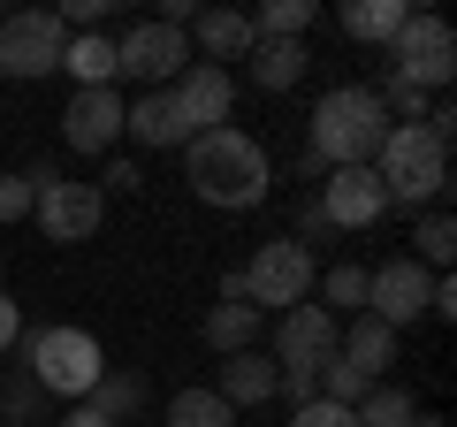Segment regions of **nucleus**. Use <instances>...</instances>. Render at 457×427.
Masks as SVG:
<instances>
[{"label": "nucleus", "mask_w": 457, "mask_h": 427, "mask_svg": "<svg viewBox=\"0 0 457 427\" xmlns=\"http://www.w3.org/2000/svg\"><path fill=\"white\" fill-rule=\"evenodd\" d=\"M183 183H191V198H206V206L252 214L275 191V168H267L260 138H245L228 122V130H198L191 146H183Z\"/></svg>", "instance_id": "f257e3e1"}, {"label": "nucleus", "mask_w": 457, "mask_h": 427, "mask_svg": "<svg viewBox=\"0 0 457 427\" xmlns=\"http://www.w3.org/2000/svg\"><path fill=\"white\" fill-rule=\"evenodd\" d=\"M389 138V115H381L374 84H336V92L312 99V138L305 146L320 153L328 168H366Z\"/></svg>", "instance_id": "f03ea898"}, {"label": "nucleus", "mask_w": 457, "mask_h": 427, "mask_svg": "<svg viewBox=\"0 0 457 427\" xmlns=\"http://www.w3.org/2000/svg\"><path fill=\"white\" fill-rule=\"evenodd\" d=\"M374 183H381V198L389 206H442V191H450V146H435L427 130H396L389 122V138H381V153L374 161Z\"/></svg>", "instance_id": "7ed1b4c3"}, {"label": "nucleus", "mask_w": 457, "mask_h": 427, "mask_svg": "<svg viewBox=\"0 0 457 427\" xmlns=\"http://www.w3.org/2000/svg\"><path fill=\"white\" fill-rule=\"evenodd\" d=\"M23 374L38 381V397H62V405H84L107 374V351H99L92 329H38L23 336Z\"/></svg>", "instance_id": "20e7f679"}, {"label": "nucleus", "mask_w": 457, "mask_h": 427, "mask_svg": "<svg viewBox=\"0 0 457 427\" xmlns=\"http://www.w3.org/2000/svg\"><path fill=\"white\" fill-rule=\"evenodd\" d=\"M237 275H245V306H252V313H290V306H305V297H312L320 260H312V252L282 230L275 245H260L245 267H237Z\"/></svg>", "instance_id": "39448f33"}, {"label": "nucleus", "mask_w": 457, "mask_h": 427, "mask_svg": "<svg viewBox=\"0 0 457 427\" xmlns=\"http://www.w3.org/2000/svg\"><path fill=\"white\" fill-rule=\"evenodd\" d=\"M23 176H31V222L46 230V245H84V237L107 222V191H99V183L54 176L46 161L23 168Z\"/></svg>", "instance_id": "423d86ee"}, {"label": "nucleus", "mask_w": 457, "mask_h": 427, "mask_svg": "<svg viewBox=\"0 0 457 427\" xmlns=\"http://www.w3.org/2000/svg\"><path fill=\"white\" fill-rule=\"evenodd\" d=\"M389 77L411 84V92H427V99H442L450 77H457V31L442 16H411L404 31L389 38Z\"/></svg>", "instance_id": "0eeeda50"}, {"label": "nucleus", "mask_w": 457, "mask_h": 427, "mask_svg": "<svg viewBox=\"0 0 457 427\" xmlns=\"http://www.w3.org/2000/svg\"><path fill=\"white\" fill-rule=\"evenodd\" d=\"M191 69V38L176 31V23H130V31L114 38V77H137L145 92H168V84Z\"/></svg>", "instance_id": "6e6552de"}, {"label": "nucleus", "mask_w": 457, "mask_h": 427, "mask_svg": "<svg viewBox=\"0 0 457 427\" xmlns=\"http://www.w3.org/2000/svg\"><path fill=\"white\" fill-rule=\"evenodd\" d=\"M62 46H69V23L54 8H16L0 23V77H54L62 69Z\"/></svg>", "instance_id": "1a4fd4ad"}, {"label": "nucleus", "mask_w": 457, "mask_h": 427, "mask_svg": "<svg viewBox=\"0 0 457 427\" xmlns=\"http://www.w3.org/2000/svg\"><path fill=\"white\" fill-rule=\"evenodd\" d=\"M427 290H435V275L404 252V260H389V267H374V275H366V313H374L381 329L404 336L411 321H427Z\"/></svg>", "instance_id": "9d476101"}, {"label": "nucleus", "mask_w": 457, "mask_h": 427, "mask_svg": "<svg viewBox=\"0 0 457 427\" xmlns=\"http://www.w3.org/2000/svg\"><path fill=\"white\" fill-rule=\"evenodd\" d=\"M312 198H320V214H328V230H336V237L374 230L381 214H389V198H381L374 168H328V176L312 183Z\"/></svg>", "instance_id": "9b49d317"}, {"label": "nucleus", "mask_w": 457, "mask_h": 427, "mask_svg": "<svg viewBox=\"0 0 457 427\" xmlns=\"http://www.w3.org/2000/svg\"><path fill=\"white\" fill-rule=\"evenodd\" d=\"M336 336H343V321L305 297V306H290L275 321V351H267V359H275V366H328V359H336Z\"/></svg>", "instance_id": "f8f14e48"}, {"label": "nucleus", "mask_w": 457, "mask_h": 427, "mask_svg": "<svg viewBox=\"0 0 457 427\" xmlns=\"http://www.w3.org/2000/svg\"><path fill=\"white\" fill-rule=\"evenodd\" d=\"M62 146L107 161V153L122 146V92H69V107H62Z\"/></svg>", "instance_id": "ddd939ff"}, {"label": "nucleus", "mask_w": 457, "mask_h": 427, "mask_svg": "<svg viewBox=\"0 0 457 427\" xmlns=\"http://www.w3.org/2000/svg\"><path fill=\"white\" fill-rule=\"evenodd\" d=\"M168 92H176V107H183L191 130H228V115H237V77L213 69V62H191Z\"/></svg>", "instance_id": "4468645a"}, {"label": "nucleus", "mask_w": 457, "mask_h": 427, "mask_svg": "<svg viewBox=\"0 0 457 427\" xmlns=\"http://www.w3.org/2000/svg\"><path fill=\"white\" fill-rule=\"evenodd\" d=\"M122 138L145 146V153H168V146H191L198 130L183 122L176 92H137V99H122Z\"/></svg>", "instance_id": "2eb2a0df"}, {"label": "nucleus", "mask_w": 457, "mask_h": 427, "mask_svg": "<svg viewBox=\"0 0 457 427\" xmlns=\"http://www.w3.org/2000/svg\"><path fill=\"white\" fill-rule=\"evenodd\" d=\"M183 38H191V62L228 69V62H245V54H252V16H245V8H198V16L183 23Z\"/></svg>", "instance_id": "dca6fc26"}, {"label": "nucleus", "mask_w": 457, "mask_h": 427, "mask_svg": "<svg viewBox=\"0 0 457 427\" xmlns=\"http://www.w3.org/2000/svg\"><path fill=\"white\" fill-rule=\"evenodd\" d=\"M336 359H343V366H359L366 381H389V366H396V329H381L374 313H359V321H343Z\"/></svg>", "instance_id": "f3484780"}, {"label": "nucleus", "mask_w": 457, "mask_h": 427, "mask_svg": "<svg viewBox=\"0 0 457 427\" xmlns=\"http://www.w3.org/2000/svg\"><path fill=\"white\" fill-rule=\"evenodd\" d=\"M213 397H221L228 412H252V405H275V359H267L260 344L237 351V359L221 366V381H213Z\"/></svg>", "instance_id": "a211bd4d"}, {"label": "nucleus", "mask_w": 457, "mask_h": 427, "mask_svg": "<svg viewBox=\"0 0 457 427\" xmlns=\"http://www.w3.org/2000/svg\"><path fill=\"white\" fill-rule=\"evenodd\" d=\"M252 84L260 92H297L305 84V69H312V54H305V38H252Z\"/></svg>", "instance_id": "6ab92c4d"}, {"label": "nucleus", "mask_w": 457, "mask_h": 427, "mask_svg": "<svg viewBox=\"0 0 457 427\" xmlns=\"http://www.w3.org/2000/svg\"><path fill=\"white\" fill-rule=\"evenodd\" d=\"M336 23H343V38H359V46H389L411 23V0H343Z\"/></svg>", "instance_id": "aec40b11"}, {"label": "nucleus", "mask_w": 457, "mask_h": 427, "mask_svg": "<svg viewBox=\"0 0 457 427\" xmlns=\"http://www.w3.org/2000/svg\"><path fill=\"white\" fill-rule=\"evenodd\" d=\"M62 69L77 77V92H114V38L107 31H69Z\"/></svg>", "instance_id": "412c9836"}, {"label": "nucleus", "mask_w": 457, "mask_h": 427, "mask_svg": "<svg viewBox=\"0 0 457 427\" xmlns=\"http://www.w3.org/2000/svg\"><path fill=\"white\" fill-rule=\"evenodd\" d=\"M206 344L221 351V359L252 351V344H260V313H252V306H228V297H221V306L206 313Z\"/></svg>", "instance_id": "4be33fe9"}, {"label": "nucleus", "mask_w": 457, "mask_h": 427, "mask_svg": "<svg viewBox=\"0 0 457 427\" xmlns=\"http://www.w3.org/2000/svg\"><path fill=\"white\" fill-rule=\"evenodd\" d=\"M450 252H457V222L442 206H427L420 222H411V260L427 267V275H442V267H450Z\"/></svg>", "instance_id": "5701e85b"}, {"label": "nucleus", "mask_w": 457, "mask_h": 427, "mask_svg": "<svg viewBox=\"0 0 457 427\" xmlns=\"http://www.w3.org/2000/svg\"><path fill=\"white\" fill-rule=\"evenodd\" d=\"M312 290H320V306L336 313V321H359V313H366V267L336 260V267H320V282H312Z\"/></svg>", "instance_id": "b1692460"}, {"label": "nucleus", "mask_w": 457, "mask_h": 427, "mask_svg": "<svg viewBox=\"0 0 457 427\" xmlns=\"http://www.w3.org/2000/svg\"><path fill=\"white\" fill-rule=\"evenodd\" d=\"M84 405H99L114 427H122V420H137V412L153 405V389H145V374H114V366H107V374H99V389L84 397Z\"/></svg>", "instance_id": "393cba45"}, {"label": "nucleus", "mask_w": 457, "mask_h": 427, "mask_svg": "<svg viewBox=\"0 0 457 427\" xmlns=\"http://www.w3.org/2000/svg\"><path fill=\"white\" fill-rule=\"evenodd\" d=\"M411 389H396V381H374V389L359 397V405H351V420L359 427H411Z\"/></svg>", "instance_id": "a878e982"}, {"label": "nucleus", "mask_w": 457, "mask_h": 427, "mask_svg": "<svg viewBox=\"0 0 457 427\" xmlns=\"http://www.w3.org/2000/svg\"><path fill=\"white\" fill-rule=\"evenodd\" d=\"M320 23V0H267L252 16V38H305Z\"/></svg>", "instance_id": "bb28decb"}, {"label": "nucleus", "mask_w": 457, "mask_h": 427, "mask_svg": "<svg viewBox=\"0 0 457 427\" xmlns=\"http://www.w3.org/2000/svg\"><path fill=\"white\" fill-rule=\"evenodd\" d=\"M168 427H237V412H228L213 389H176L168 397Z\"/></svg>", "instance_id": "cd10ccee"}, {"label": "nucleus", "mask_w": 457, "mask_h": 427, "mask_svg": "<svg viewBox=\"0 0 457 427\" xmlns=\"http://www.w3.org/2000/svg\"><path fill=\"white\" fill-rule=\"evenodd\" d=\"M38 412H46V397H38L31 374H16L8 389H0V420H8V427H38Z\"/></svg>", "instance_id": "c85d7f7f"}, {"label": "nucleus", "mask_w": 457, "mask_h": 427, "mask_svg": "<svg viewBox=\"0 0 457 427\" xmlns=\"http://www.w3.org/2000/svg\"><path fill=\"white\" fill-rule=\"evenodd\" d=\"M0 222H31V176L0 168Z\"/></svg>", "instance_id": "c756f323"}, {"label": "nucleus", "mask_w": 457, "mask_h": 427, "mask_svg": "<svg viewBox=\"0 0 457 427\" xmlns=\"http://www.w3.org/2000/svg\"><path fill=\"white\" fill-rule=\"evenodd\" d=\"M290 427H359L343 405H328V397H312V405H290Z\"/></svg>", "instance_id": "7c9ffc66"}, {"label": "nucleus", "mask_w": 457, "mask_h": 427, "mask_svg": "<svg viewBox=\"0 0 457 427\" xmlns=\"http://www.w3.org/2000/svg\"><path fill=\"white\" fill-rule=\"evenodd\" d=\"M328 237H336V230H328V214H320V198L305 191V198H297V245L312 252V245H328Z\"/></svg>", "instance_id": "2f4dec72"}, {"label": "nucleus", "mask_w": 457, "mask_h": 427, "mask_svg": "<svg viewBox=\"0 0 457 427\" xmlns=\"http://www.w3.org/2000/svg\"><path fill=\"white\" fill-rule=\"evenodd\" d=\"M16 344H23V306L0 290V351H16Z\"/></svg>", "instance_id": "473e14b6"}, {"label": "nucleus", "mask_w": 457, "mask_h": 427, "mask_svg": "<svg viewBox=\"0 0 457 427\" xmlns=\"http://www.w3.org/2000/svg\"><path fill=\"white\" fill-rule=\"evenodd\" d=\"M99 183H107V191H137L145 176H137V161H122V153H107V176H99Z\"/></svg>", "instance_id": "72a5a7b5"}, {"label": "nucleus", "mask_w": 457, "mask_h": 427, "mask_svg": "<svg viewBox=\"0 0 457 427\" xmlns=\"http://www.w3.org/2000/svg\"><path fill=\"white\" fill-rule=\"evenodd\" d=\"M54 427H114V420H107V412H99V405H69V412H62V420H54Z\"/></svg>", "instance_id": "f704fd0d"}]
</instances>
